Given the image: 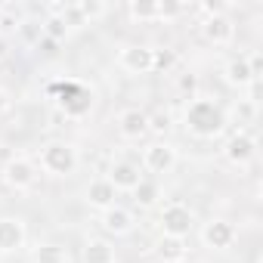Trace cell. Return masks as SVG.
<instances>
[{
	"mask_svg": "<svg viewBox=\"0 0 263 263\" xmlns=\"http://www.w3.org/2000/svg\"><path fill=\"white\" fill-rule=\"evenodd\" d=\"M201 245L208 248V251H229L232 248V241H235V226L229 223V220H223V217H211L204 226H201Z\"/></svg>",
	"mask_w": 263,
	"mask_h": 263,
	"instance_id": "ba28073f",
	"label": "cell"
},
{
	"mask_svg": "<svg viewBox=\"0 0 263 263\" xmlns=\"http://www.w3.org/2000/svg\"><path fill=\"white\" fill-rule=\"evenodd\" d=\"M84 201H87V208H93V211H108V208H115L118 204V192L111 189V183L105 180V177H99V180H93L87 189H84Z\"/></svg>",
	"mask_w": 263,
	"mask_h": 263,
	"instance_id": "2e32d148",
	"label": "cell"
},
{
	"mask_svg": "<svg viewBox=\"0 0 263 263\" xmlns=\"http://www.w3.org/2000/svg\"><path fill=\"white\" fill-rule=\"evenodd\" d=\"M174 65H177V53H174V50H167V47H161V50H152V71H161V74H167Z\"/></svg>",
	"mask_w": 263,
	"mask_h": 263,
	"instance_id": "d4e9b609",
	"label": "cell"
},
{
	"mask_svg": "<svg viewBox=\"0 0 263 263\" xmlns=\"http://www.w3.org/2000/svg\"><path fill=\"white\" fill-rule=\"evenodd\" d=\"M158 226H161V235H171V238H189V232L195 229V214L189 204L183 201H171L158 211Z\"/></svg>",
	"mask_w": 263,
	"mask_h": 263,
	"instance_id": "277c9868",
	"label": "cell"
},
{
	"mask_svg": "<svg viewBox=\"0 0 263 263\" xmlns=\"http://www.w3.org/2000/svg\"><path fill=\"white\" fill-rule=\"evenodd\" d=\"M10 108H13V93L7 87H0V118H4Z\"/></svg>",
	"mask_w": 263,
	"mask_h": 263,
	"instance_id": "4dcf8cb0",
	"label": "cell"
},
{
	"mask_svg": "<svg viewBox=\"0 0 263 263\" xmlns=\"http://www.w3.org/2000/svg\"><path fill=\"white\" fill-rule=\"evenodd\" d=\"M186 238H171V235H161L158 241H155V254H158V260L161 263H180V260H186Z\"/></svg>",
	"mask_w": 263,
	"mask_h": 263,
	"instance_id": "ac0fdd59",
	"label": "cell"
},
{
	"mask_svg": "<svg viewBox=\"0 0 263 263\" xmlns=\"http://www.w3.org/2000/svg\"><path fill=\"white\" fill-rule=\"evenodd\" d=\"M201 37L214 47H229L235 41V22L226 16V13H217V16H208L201 22Z\"/></svg>",
	"mask_w": 263,
	"mask_h": 263,
	"instance_id": "4fadbf2b",
	"label": "cell"
},
{
	"mask_svg": "<svg viewBox=\"0 0 263 263\" xmlns=\"http://www.w3.org/2000/svg\"><path fill=\"white\" fill-rule=\"evenodd\" d=\"M146 121H149V134H155V137L171 134V127H174V115L167 108H155L152 115H146Z\"/></svg>",
	"mask_w": 263,
	"mask_h": 263,
	"instance_id": "7402d4cb",
	"label": "cell"
},
{
	"mask_svg": "<svg viewBox=\"0 0 263 263\" xmlns=\"http://www.w3.org/2000/svg\"><path fill=\"white\" fill-rule=\"evenodd\" d=\"M37 47H41V50H44L47 56H56V47H59V44H56V41H50V37H44V41H41Z\"/></svg>",
	"mask_w": 263,
	"mask_h": 263,
	"instance_id": "1f68e13d",
	"label": "cell"
},
{
	"mask_svg": "<svg viewBox=\"0 0 263 263\" xmlns=\"http://www.w3.org/2000/svg\"><path fill=\"white\" fill-rule=\"evenodd\" d=\"M16 34H19L25 44H34V47H37V44L44 41V25H41V22H34V19H22V22H19V28H16Z\"/></svg>",
	"mask_w": 263,
	"mask_h": 263,
	"instance_id": "603a6c76",
	"label": "cell"
},
{
	"mask_svg": "<svg viewBox=\"0 0 263 263\" xmlns=\"http://www.w3.org/2000/svg\"><path fill=\"white\" fill-rule=\"evenodd\" d=\"M158 198H161V186H158L155 180H143V183L134 189V201H137L140 208H155Z\"/></svg>",
	"mask_w": 263,
	"mask_h": 263,
	"instance_id": "44dd1931",
	"label": "cell"
},
{
	"mask_svg": "<svg viewBox=\"0 0 263 263\" xmlns=\"http://www.w3.org/2000/svg\"><path fill=\"white\" fill-rule=\"evenodd\" d=\"M37 167L44 174H50V177H59V180L62 177H71L81 167V152H78V146H71L65 140H53V143L41 146Z\"/></svg>",
	"mask_w": 263,
	"mask_h": 263,
	"instance_id": "7a4b0ae2",
	"label": "cell"
},
{
	"mask_svg": "<svg viewBox=\"0 0 263 263\" xmlns=\"http://www.w3.org/2000/svg\"><path fill=\"white\" fill-rule=\"evenodd\" d=\"M177 90L186 96V102H189V99H195V96H198V78H195L192 71H183V74L177 78Z\"/></svg>",
	"mask_w": 263,
	"mask_h": 263,
	"instance_id": "83f0119b",
	"label": "cell"
},
{
	"mask_svg": "<svg viewBox=\"0 0 263 263\" xmlns=\"http://www.w3.org/2000/svg\"><path fill=\"white\" fill-rule=\"evenodd\" d=\"M7 56H10V37L0 34V59H7Z\"/></svg>",
	"mask_w": 263,
	"mask_h": 263,
	"instance_id": "d6a6232c",
	"label": "cell"
},
{
	"mask_svg": "<svg viewBox=\"0 0 263 263\" xmlns=\"http://www.w3.org/2000/svg\"><path fill=\"white\" fill-rule=\"evenodd\" d=\"M50 93L56 96V105L65 118H84L93 111V102H96L93 90L81 81H59L50 87Z\"/></svg>",
	"mask_w": 263,
	"mask_h": 263,
	"instance_id": "3957f363",
	"label": "cell"
},
{
	"mask_svg": "<svg viewBox=\"0 0 263 263\" xmlns=\"http://www.w3.org/2000/svg\"><path fill=\"white\" fill-rule=\"evenodd\" d=\"M41 25H44V37H50V41H56V44L71 34V28L65 25V19H44Z\"/></svg>",
	"mask_w": 263,
	"mask_h": 263,
	"instance_id": "484cf974",
	"label": "cell"
},
{
	"mask_svg": "<svg viewBox=\"0 0 263 263\" xmlns=\"http://www.w3.org/2000/svg\"><path fill=\"white\" fill-rule=\"evenodd\" d=\"M74 10H78V16H81L84 25H93L102 16H108V4H99V0H78Z\"/></svg>",
	"mask_w": 263,
	"mask_h": 263,
	"instance_id": "ffe728a7",
	"label": "cell"
},
{
	"mask_svg": "<svg viewBox=\"0 0 263 263\" xmlns=\"http://www.w3.org/2000/svg\"><path fill=\"white\" fill-rule=\"evenodd\" d=\"M81 263H118L111 241L108 238H99V235L87 238L84 248H81Z\"/></svg>",
	"mask_w": 263,
	"mask_h": 263,
	"instance_id": "e0dca14e",
	"label": "cell"
},
{
	"mask_svg": "<svg viewBox=\"0 0 263 263\" xmlns=\"http://www.w3.org/2000/svg\"><path fill=\"white\" fill-rule=\"evenodd\" d=\"M183 124L195 140H217L226 134L229 115L214 96H195L183 108Z\"/></svg>",
	"mask_w": 263,
	"mask_h": 263,
	"instance_id": "6da1fadb",
	"label": "cell"
},
{
	"mask_svg": "<svg viewBox=\"0 0 263 263\" xmlns=\"http://www.w3.org/2000/svg\"><path fill=\"white\" fill-rule=\"evenodd\" d=\"M118 134H121V140H127V143H140L143 137H149V121H146V111L143 108H121L118 111Z\"/></svg>",
	"mask_w": 263,
	"mask_h": 263,
	"instance_id": "8fae6325",
	"label": "cell"
},
{
	"mask_svg": "<svg viewBox=\"0 0 263 263\" xmlns=\"http://www.w3.org/2000/svg\"><path fill=\"white\" fill-rule=\"evenodd\" d=\"M19 22H22V16L7 4L4 10H0V34L4 37H10V34H16V28H19Z\"/></svg>",
	"mask_w": 263,
	"mask_h": 263,
	"instance_id": "4316f807",
	"label": "cell"
},
{
	"mask_svg": "<svg viewBox=\"0 0 263 263\" xmlns=\"http://www.w3.org/2000/svg\"><path fill=\"white\" fill-rule=\"evenodd\" d=\"M127 16L134 22H158V4H130Z\"/></svg>",
	"mask_w": 263,
	"mask_h": 263,
	"instance_id": "cb8c5ba5",
	"label": "cell"
},
{
	"mask_svg": "<svg viewBox=\"0 0 263 263\" xmlns=\"http://www.w3.org/2000/svg\"><path fill=\"white\" fill-rule=\"evenodd\" d=\"M99 226H102L108 235L121 238V235H130V232H134L137 217H134V211H127V208L115 204V208H108V211H102V214H99Z\"/></svg>",
	"mask_w": 263,
	"mask_h": 263,
	"instance_id": "5bb4252c",
	"label": "cell"
},
{
	"mask_svg": "<svg viewBox=\"0 0 263 263\" xmlns=\"http://www.w3.org/2000/svg\"><path fill=\"white\" fill-rule=\"evenodd\" d=\"M28 241L22 217H0V254H19Z\"/></svg>",
	"mask_w": 263,
	"mask_h": 263,
	"instance_id": "7c38bea8",
	"label": "cell"
},
{
	"mask_svg": "<svg viewBox=\"0 0 263 263\" xmlns=\"http://www.w3.org/2000/svg\"><path fill=\"white\" fill-rule=\"evenodd\" d=\"M37 177H41V167H37V161L28 158V155H13V158H7V164H4V183H7L13 192H28V189H34V186H37Z\"/></svg>",
	"mask_w": 263,
	"mask_h": 263,
	"instance_id": "5b68a950",
	"label": "cell"
},
{
	"mask_svg": "<svg viewBox=\"0 0 263 263\" xmlns=\"http://www.w3.org/2000/svg\"><path fill=\"white\" fill-rule=\"evenodd\" d=\"M257 155V140L248 134V130H235V134L223 143V158L232 164V167H245L251 164Z\"/></svg>",
	"mask_w": 263,
	"mask_h": 263,
	"instance_id": "9c48e42d",
	"label": "cell"
},
{
	"mask_svg": "<svg viewBox=\"0 0 263 263\" xmlns=\"http://www.w3.org/2000/svg\"><path fill=\"white\" fill-rule=\"evenodd\" d=\"M189 7L183 4H158V22H174L177 16H183Z\"/></svg>",
	"mask_w": 263,
	"mask_h": 263,
	"instance_id": "f1b7e54d",
	"label": "cell"
},
{
	"mask_svg": "<svg viewBox=\"0 0 263 263\" xmlns=\"http://www.w3.org/2000/svg\"><path fill=\"white\" fill-rule=\"evenodd\" d=\"M177 161H180L177 149H174L171 143H164V140H158V143H149V146L143 149V171H149V174H155V177L174 174Z\"/></svg>",
	"mask_w": 263,
	"mask_h": 263,
	"instance_id": "8992f818",
	"label": "cell"
},
{
	"mask_svg": "<svg viewBox=\"0 0 263 263\" xmlns=\"http://www.w3.org/2000/svg\"><path fill=\"white\" fill-rule=\"evenodd\" d=\"M31 263H68V251L53 241H41L31 248Z\"/></svg>",
	"mask_w": 263,
	"mask_h": 263,
	"instance_id": "d6986e66",
	"label": "cell"
},
{
	"mask_svg": "<svg viewBox=\"0 0 263 263\" xmlns=\"http://www.w3.org/2000/svg\"><path fill=\"white\" fill-rule=\"evenodd\" d=\"M152 50L155 47H146V44H124L118 50V68L127 71V74H149L152 71Z\"/></svg>",
	"mask_w": 263,
	"mask_h": 263,
	"instance_id": "52a82bcc",
	"label": "cell"
},
{
	"mask_svg": "<svg viewBox=\"0 0 263 263\" xmlns=\"http://www.w3.org/2000/svg\"><path fill=\"white\" fill-rule=\"evenodd\" d=\"M257 115V102H251V99H238V105H235V118L238 121H251Z\"/></svg>",
	"mask_w": 263,
	"mask_h": 263,
	"instance_id": "f546056e",
	"label": "cell"
},
{
	"mask_svg": "<svg viewBox=\"0 0 263 263\" xmlns=\"http://www.w3.org/2000/svg\"><path fill=\"white\" fill-rule=\"evenodd\" d=\"M223 81L232 87V90H248L251 84H257L260 78L251 71V65H248V56H232L226 65H223Z\"/></svg>",
	"mask_w": 263,
	"mask_h": 263,
	"instance_id": "9a60e30c",
	"label": "cell"
},
{
	"mask_svg": "<svg viewBox=\"0 0 263 263\" xmlns=\"http://www.w3.org/2000/svg\"><path fill=\"white\" fill-rule=\"evenodd\" d=\"M105 180L111 183L115 192H134V189L146 180V174H143V167L134 164V161H111V167L105 171Z\"/></svg>",
	"mask_w": 263,
	"mask_h": 263,
	"instance_id": "30bf717a",
	"label": "cell"
}]
</instances>
